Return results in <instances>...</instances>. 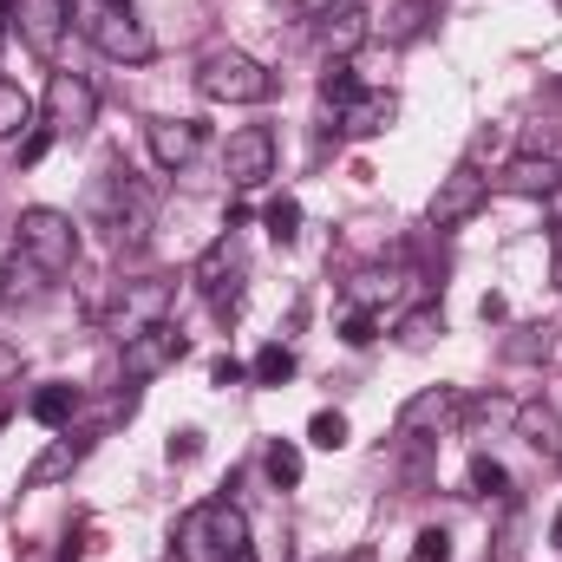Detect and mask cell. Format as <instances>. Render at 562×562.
I'll use <instances>...</instances> for the list:
<instances>
[{
	"label": "cell",
	"instance_id": "6da1fadb",
	"mask_svg": "<svg viewBox=\"0 0 562 562\" xmlns=\"http://www.w3.org/2000/svg\"><path fill=\"white\" fill-rule=\"evenodd\" d=\"M196 92L216 99V105H262L276 92V72L262 59H249L243 46H216L196 59Z\"/></svg>",
	"mask_w": 562,
	"mask_h": 562
},
{
	"label": "cell",
	"instance_id": "7a4b0ae2",
	"mask_svg": "<svg viewBox=\"0 0 562 562\" xmlns=\"http://www.w3.org/2000/svg\"><path fill=\"white\" fill-rule=\"evenodd\" d=\"M40 125L53 138H86L99 125V86L79 79V72H53L46 79V99H40Z\"/></svg>",
	"mask_w": 562,
	"mask_h": 562
},
{
	"label": "cell",
	"instance_id": "3957f363",
	"mask_svg": "<svg viewBox=\"0 0 562 562\" xmlns=\"http://www.w3.org/2000/svg\"><path fill=\"white\" fill-rule=\"evenodd\" d=\"M79 26H86V40L105 53V59H125V66H138L157 53V40L144 33V20L132 7H79Z\"/></svg>",
	"mask_w": 562,
	"mask_h": 562
},
{
	"label": "cell",
	"instance_id": "277c9868",
	"mask_svg": "<svg viewBox=\"0 0 562 562\" xmlns=\"http://www.w3.org/2000/svg\"><path fill=\"white\" fill-rule=\"evenodd\" d=\"M20 256L40 262L46 276L72 269V256H79V229H72V216H59V210H20Z\"/></svg>",
	"mask_w": 562,
	"mask_h": 562
},
{
	"label": "cell",
	"instance_id": "5b68a950",
	"mask_svg": "<svg viewBox=\"0 0 562 562\" xmlns=\"http://www.w3.org/2000/svg\"><path fill=\"white\" fill-rule=\"evenodd\" d=\"M170 301H177V281L170 276H138L119 288V301H112V314H105V327L119 334V340H132L144 327H157V321H170Z\"/></svg>",
	"mask_w": 562,
	"mask_h": 562
},
{
	"label": "cell",
	"instance_id": "8992f818",
	"mask_svg": "<svg viewBox=\"0 0 562 562\" xmlns=\"http://www.w3.org/2000/svg\"><path fill=\"white\" fill-rule=\"evenodd\" d=\"M491 203V177L477 170V164H458L451 177H438V190H431V229H458V223H471L477 210Z\"/></svg>",
	"mask_w": 562,
	"mask_h": 562
},
{
	"label": "cell",
	"instance_id": "52a82bcc",
	"mask_svg": "<svg viewBox=\"0 0 562 562\" xmlns=\"http://www.w3.org/2000/svg\"><path fill=\"white\" fill-rule=\"evenodd\" d=\"M223 177H229V190H262L276 177V132L269 125L229 132V144H223Z\"/></svg>",
	"mask_w": 562,
	"mask_h": 562
},
{
	"label": "cell",
	"instance_id": "ba28073f",
	"mask_svg": "<svg viewBox=\"0 0 562 562\" xmlns=\"http://www.w3.org/2000/svg\"><path fill=\"white\" fill-rule=\"evenodd\" d=\"M183 353H190V340H183V327H170V321H157V327L132 334V340H119L125 380H157V373H170Z\"/></svg>",
	"mask_w": 562,
	"mask_h": 562
},
{
	"label": "cell",
	"instance_id": "9c48e42d",
	"mask_svg": "<svg viewBox=\"0 0 562 562\" xmlns=\"http://www.w3.org/2000/svg\"><path fill=\"white\" fill-rule=\"evenodd\" d=\"M458 419H464V393H458V386H425V393H413V400L400 406V438H406V445H425V438L451 431Z\"/></svg>",
	"mask_w": 562,
	"mask_h": 562
},
{
	"label": "cell",
	"instance_id": "30bf717a",
	"mask_svg": "<svg viewBox=\"0 0 562 562\" xmlns=\"http://www.w3.org/2000/svg\"><path fill=\"white\" fill-rule=\"evenodd\" d=\"M196 288L210 294V307L216 314H236L243 307V249H236V236H223V243H210V256L196 262Z\"/></svg>",
	"mask_w": 562,
	"mask_h": 562
},
{
	"label": "cell",
	"instance_id": "8fae6325",
	"mask_svg": "<svg viewBox=\"0 0 562 562\" xmlns=\"http://www.w3.org/2000/svg\"><path fill=\"white\" fill-rule=\"evenodd\" d=\"M66 26H72V0H20V40L40 59H59Z\"/></svg>",
	"mask_w": 562,
	"mask_h": 562
},
{
	"label": "cell",
	"instance_id": "7c38bea8",
	"mask_svg": "<svg viewBox=\"0 0 562 562\" xmlns=\"http://www.w3.org/2000/svg\"><path fill=\"white\" fill-rule=\"evenodd\" d=\"M510 196H557L562 190V157L557 150H524V157H510L504 164V177H497Z\"/></svg>",
	"mask_w": 562,
	"mask_h": 562
},
{
	"label": "cell",
	"instance_id": "4fadbf2b",
	"mask_svg": "<svg viewBox=\"0 0 562 562\" xmlns=\"http://www.w3.org/2000/svg\"><path fill=\"white\" fill-rule=\"evenodd\" d=\"M144 144H150V157H157L164 170H183V164L203 150V125H196V119H150V125H144Z\"/></svg>",
	"mask_w": 562,
	"mask_h": 562
},
{
	"label": "cell",
	"instance_id": "5bb4252c",
	"mask_svg": "<svg viewBox=\"0 0 562 562\" xmlns=\"http://www.w3.org/2000/svg\"><path fill=\"white\" fill-rule=\"evenodd\" d=\"M393 112H400L393 92H360V99L340 112V132H347V138H380V132L393 125Z\"/></svg>",
	"mask_w": 562,
	"mask_h": 562
},
{
	"label": "cell",
	"instance_id": "9a60e30c",
	"mask_svg": "<svg viewBox=\"0 0 562 562\" xmlns=\"http://www.w3.org/2000/svg\"><path fill=\"white\" fill-rule=\"evenodd\" d=\"M79 458H86V445L66 431V438H53V445H46L33 464H26V484H33V491H46V484H66V477L79 471Z\"/></svg>",
	"mask_w": 562,
	"mask_h": 562
},
{
	"label": "cell",
	"instance_id": "2e32d148",
	"mask_svg": "<svg viewBox=\"0 0 562 562\" xmlns=\"http://www.w3.org/2000/svg\"><path fill=\"white\" fill-rule=\"evenodd\" d=\"M431 13H438V0H393L386 20H380V40L386 46H413L425 26H431Z\"/></svg>",
	"mask_w": 562,
	"mask_h": 562
},
{
	"label": "cell",
	"instance_id": "e0dca14e",
	"mask_svg": "<svg viewBox=\"0 0 562 562\" xmlns=\"http://www.w3.org/2000/svg\"><path fill=\"white\" fill-rule=\"evenodd\" d=\"M517 431H524L537 451L562 458V419L550 413V406H537V400H517Z\"/></svg>",
	"mask_w": 562,
	"mask_h": 562
},
{
	"label": "cell",
	"instance_id": "ac0fdd59",
	"mask_svg": "<svg viewBox=\"0 0 562 562\" xmlns=\"http://www.w3.org/2000/svg\"><path fill=\"white\" fill-rule=\"evenodd\" d=\"M177 557L183 562H216V543H210V504H196V510L177 517Z\"/></svg>",
	"mask_w": 562,
	"mask_h": 562
},
{
	"label": "cell",
	"instance_id": "d6986e66",
	"mask_svg": "<svg viewBox=\"0 0 562 562\" xmlns=\"http://www.w3.org/2000/svg\"><path fill=\"white\" fill-rule=\"evenodd\" d=\"M26 413H33L40 425H53V431H59V425H72V413H79V386L53 380V386H40V393H33V406H26Z\"/></svg>",
	"mask_w": 562,
	"mask_h": 562
},
{
	"label": "cell",
	"instance_id": "ffe728a7",
	"mask_svg": "<svg viewBox=\"0 0 562 562\" xmlns=\"http://www.w3.org/2000/svg\"><path fill=\"white\" fill-rule=\"evenodd\" d=\"M33 119H40L33 92H20L13 79H0V138H20V132H33Z\"/></svg>",
	"mask_w": 562,
	"mask_h": 562
},
{
	"label": "cell",
	"instance_id": "44dd1931",
	"mask_svg": "<svg viewBox=\"0 0 562 562\" xmlns=\"http://www.w3.org/2000/svg\"><path fill=\"white\" fill-rule=\"evenodd\" d=\"M321 99H327L334 112H347V105L360 99V79H353V66H347V59H327V72H321Z\"/></svg>",
	"mask_w": 562,
	"mask_h": 562
},
{
	"label": "cell",
	"instance_id": "7402d4cb",
	"mask_svg": "<svg viewBox=\"0 0 562 562\" xmlns=\"http://www.w3.org/2000/svg\"><path fill=\"white\" fill-rule=\"evenodd\" d=\"M249 380H256V386H288V380H294V353H288L281 340H269V347L256 353V367H249Z\"/></svg>",
	"mask_w": 562,
	"mask_h": 562
},
{
	"label": "cell",
	"instance_id": "603a6c76",
	"mask_svg": "<svg viewBox=\"0 0 562 562\" xmlns=\"http://www.w3.org/2000/svg\"><path fill=\"white\" fill-rule=\"evenodd\" d=\"M262 229H269V236H276L281 249H288V243L301 236V203H294V196H276V203L262 210Z\"/></svg>",
	"mask_w": 562,
	"mask_h": 562
},
{
	"label": "cell",
	"instance_id": "cb8c5ba5",
	"mask_svg": "<svg viewBox=\"0 0 562 562\" xmlns=\"http://www.w3.org/2000/svg\"><path fill=\"white\" fill-rule=\"evenodd\" d=\"M262 464H269V477H276V491H294V484H301V451H294L288 438H276V445L262 451Z\"/></svg>",
	"mask_w": 562,
	"mask_h": 562
},
{
	"label": "cell",
	"instance_id": "d4e9b609",
	"mask_svg": "<svg viewBox=\"0 0 562 562\" xmlns=\"http://www.w3.org/2000/svg\"><path fill=\"white\" fill-rule=\"evenodd\" d=\"M438 334H445V314H438V307H419V314L400 321V347H431Z\"/></svg>",
	"mask_w": 562,
	"mask_h": 562
},
{
	"label": "cell",
	"instance_id": "484cf974",
	"mask_svg": "<svg viewBox=\"0 0 562 562\" xmlns=\"http://www.w3.org/2000/svg\"><path fill=\"white\" fill-rule=\"evenodd\" d=\"M471 491H477V497H504V491H510V471L477 451V458H471Z\"/></svg>",
	"mask_w": 562,
	"mask_h": 562
},
{
	"label": "cell",
	"instance_id": "4316f807",
	"mask_svg": "<svg viewBox=\"0 0 562 562\" xmlns=\"http://www.w3.org/2000/svg\"><path fill=\"white\" fill-rule=\"evenodd\" d=\"M307 445L340 451V445H347V419H340V413H314V425H307Z\"/></svg>",
	"mask_w": 562,
	"mask_h": 562
},
{
	"label": "cell",
	"instance_id": "83f0119b",
	"mask_svg": "<svg viewBox=\"0 0 562 562\" xmlns=\"http://www.w3.org/2000/svg\"><path fill=\"white\" fill-rule=\"evenodd\" d=\"M340 340H347V347H373V340H380V321H373V307H353V314L340 321Z\"/></svg>",
	"mask_w": 562,
	"mask_h": 562
},
{
	"label": "cell",
	"instance_id": "f1b7e54d",
	"mask_svg": "<svg viewBox=\"0 0 562 562\" xmlns=\"http://www.w3.org/2000/svg\"><path fill=\"white\" fill-rule=\"evenodd\" d=\"M386 294H393V276H386V269H360V276H353V301H360V307H373V301H386Z\"/></svg>",
	"mask_w": 562,
	"mask_h": 562
},
{
	"label": "cell",
	"instance_id": "f546056e",
	"mask_svg": "<svg viewBox=\"0 0 562 562\" xmlns=\"http://www.w3.org/2000/svg\"><path fill=\"white\" fill-rule=\"evenodd\" d=\"M413 562H451V537H445L438 524L419 530V537H413Z\"/></svg>",
	"mask_w": 562,
	"mask_h": 562
},
{
	"label": "cell",
	"instance_id": "4dcf8cb0",
	"mask_svg": "<svg viewBox=\"0 0 562 562\" xmlns=\"http://www.w3.org/2000/svg\"><path fill=\"white\" fill-rule=\"evenodd\" d=\"M46 150H53V132H46V125H33V132L20 138V164H40Z\"/></svg>",
	"mask_w": 562,
	"mask_h": 562
},
{
	"label": "cell",
	"instance_id": "1f68e13d",
	"mask_svg": "<svg viewBox=\"0 0 562 562\" xmlns=\"http://www.w3.org/2000/svg\"><path fill=\"white\" fill-rule=\"evenodd\" d=\"M203 451V431H170V464H190Z\"/></svg>",
	"mask_w": 562,
	"mask_h": 562
},
{
	"label": "cell",
	"instance_id": "d6a6232c",
	"mask_svg": "<svg viewBox=\"0 0 562 562\" xmlns=\"http://www.w3.org/2000/svg\"><path fill=\"white\" fill-rule=\"evenodd\" d=\"M471 413H477V419H517V400H504V393H491V400H477Z\"/></svg>",
	"mask_w": 562,
	"mask_h": 562
},
{
	"label": "cell",
	"instance_id": "836d02e7",
	"mask_svg": "<svg viewBox=\"0 0 562 562\" xmlns=\"http://www.w3.org/2000/svg\"><path fill=\"white\" fill-rule=\"evenodd\" d=\"M491 150H504V132H497V125H484V132L471 138V157H464V164H477V157H491Z\"/></svg>",
	"mask_w": 562,
	"mask_h": 562
},
{
	"label": "cell",
	"instance_id": "e575fe53",
	"mask_svg": "<svg viewBox=\"0 0 562 562\" xmlns=\"http://www.w3.org/2000/svg\"><path fill=\"white\" fill-rule=\"evenodd\" d=\"M210 373H216V386H243V380H249V367H236V360H229V353H223V360H216V367H210Z\"/></svg>",
	"mask_w": 562,
	"mask_h": 562
},
{
	"label": "cell",
	"instance_id": "d590c367",
	"mask_svg": "<svg viewBox=\"0 0 562 562\" xmlns=\"http://www.w3.org/2000/svg\"><path fill=\"white\" fill-rule=\"evenodd\" d=\"M0 380H20V347L0 340Z\"/></svg>",
	"mask_w": 562,
	"mask_h": 562
},
{
	"label": "cell",
	"instance_id": "8d00e7d4",
	"mask_svg": "<svg viewBox=\"0 0 562 562\" xmlns=\"http://www.w3.org/2000/svg\"><path fill=\"white\" fill-rule=\"evenodd\" d=\"M321 562H367V557H321Z\"/></svg>",
	"mask_w": 562,
	"mask_h": 562
},
{
	"label": "cell",
	"instance_id": "74e56055",
	"mask_svg": "<svg viewBox=\"0 0 562 562\" xmlns=\"http://www.w3.org/2000/svg\"><path fill=\"white\" fill-rule=\"evenodd\" d=\"M557 550H562V510H557Z\"/></svg>",
	"mask_w": 562,
	"mask_h": 562
},
{
	"label": "cell",
	"instance_id": "f35d334b",
	"mask_svg": "<svg viewBox=\"0 0 562 562\" xmlns=\"http://www.w3.org/2000/svg\"><path fill=\"white\" fill-rule=\"evenodd\" d=\"M557 7H562V0H557Z\"/></svg>",
	"mask_w": 562,
	"mask_h": 562
}]
</instances>
